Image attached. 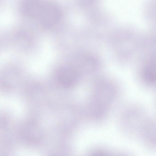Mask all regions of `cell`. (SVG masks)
<instances>
[{"label": "cell", "instance_id": "6da1fadb", "mask_svg": "<svg viewBox=\"0 0 156 156\" xmlns=\"http://www.w3.org/2000/svg\"><path fill=\"white\" fill-rule=\"evenodd\" d=\"M140 56L147 60H156V28L142 33Z\"/></svg>", "mask_w": 156, "mask_h": 156}, {"label": "cell", "instance_id": "7a4b0ae2", "mask_svg": "<svg viewBox=\"0 0 156 156\" xmlns=\"http://www.w3.org/2000/svg\"><path fill=\"white\" fill-rule=\"evenodd\" d=\"M56 77L57 81L61 87L68 89L73 87L77 83L79 73L73 67L64 66L58 70Z\"/></svg>", "mask_w": 156, "mask_h": 156}, {"label": "cell", "instance_id": "3957f363", "mask_svg": "<svg viewBox=\"0 0 156 156\" xmlns=\"http://www.w3.org/2000/svg\"><path fill=\"white\" fill-rule=\"evenodd\" d=\"M142 78L146 83H156V60H144L142 68Z\"/></svg>", "mask_w": 156, "mask_h": 156}, {"label": "cell", "instance_id": "277c9868", "mask_svg": "<svg viewBox=\"0 0 156 156\" xmlns=\"http://www.w3.org/2000/svg\"><path fill=\"white\" fill-rule=\"evenodd\" d=\"M143 13L150 27L156 28V0H147L144 5Z\"/></svg>", "mask_w": 156, "mask_h": 156}, {"label": "cell", "instance_id": "5b68a950", "mask_svg": "<svg viewBox=\"0 0 156 156\" xmlns=\"http://www.w3.org/2000/svg\"><path fill=\"white\" fill-rule=\"evenodd\" d=\"M24 134L26 138L28 139H32L33 138H35L36 137V134L37 129L36 128L35 126L34 125H28L26 126L25 128Z\"/></svg>", "mask_w": 156, "mask_h": 156}]
</instances>
